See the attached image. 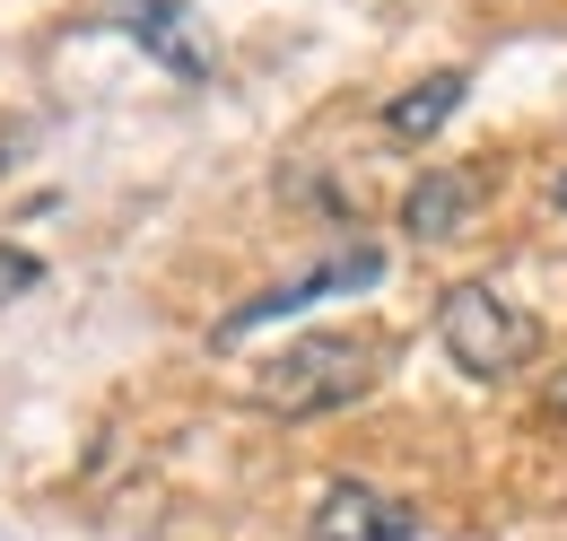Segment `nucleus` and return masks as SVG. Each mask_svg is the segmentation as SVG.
<instances>
[{
    "instance_id": "nucleus-1",
    "label": "nucleus",
    "mask_w": 567,
    "mask_h": 541,
    "mask_svg": "<svg viewBox=\"0 0 567 541\" xmlns=\"http://www.w3.org/2000/svg\"><path fill=\"white\" fill-rule=\"evenodd\" d=\"M375 376H384V340L367 333H306L271 349L262 367H254V410H271V419H323V410H350L375 394Z\"/></svg>"
},
{
    "instance_id": "nucleus-2",
    "label": "nucleus",
    "mask_w": 567,
    "mask_h": 541,
    "mask_svg": "<svg viewBox=\"0 0 567 541\" xmlns=\"http://www.w3.org/2000/svg\"><path fill=\"white\" fill-rule=\"evenodd\" d=\"M436 340H445V358H454L472 385H497V376H515V367L542 358V324H533L515 297H497L489 279H454V288L436 297Z\"/></svg>"
},
{
    "instance_id": "nucleus-3",
    "label": "nucleus",
    "mask_w": 567,
    "mask_h": 541,
    "mask_svg": "<svg viewBox=\"0 0 567 541\" xmlns=\"http://www.w3.org/2000/svg\"><path fill=\"white\" fill-rule=\"evenodd\" d=\"M384 245H341V254H323V263H306L297 279H280V288H262V297H245V306H227L210 324L218 349H236V340H254L262 324H280V315H306V306H323V297H358V288H375L384 279Z\"/></svg>"
},
{
    "instance_id": "nucleus-4",
    "label": "nucleus",
    "mask_w": 567,
    "mask_h": 541,
    "mask_svg": "<svg viewBox=\"0 0 567 541\" xmlns=\"http://www.w3.org/2000/svg\"><path fill=\"white\" fill-rule=\"evenodd\" d=\"M105 27H123L148 62H166L175 79H210V44H202V18L184 0H105L96 9Z\"/></svg>"
},
{
    "instance_id": "nucleus-5",
    "label": "nucleus",
    "mask_w": 567,
    "mask_h": 541,
    "mask_svg": "<svg viewBox=\"0 0 567 541\" xmlns=\"http://www.w3.org/2000/svg\"><path fill=\"white\" fill-rule=\"evenodd\" d=\"M411 533H420V516L367 480H323V498H315V541H411Z\"/></svg>"
},
{
    "instance_id": "nucleus-6",
    "label": "nucleus",
    "mask_w": 567,
    "mask_h": 541,
    "mask_svg": "<svg viewBox=\"0 0 567 541\" xmlns=\"http://www.w3.org/2000/svg\"><path fill=\"white\" fill-rule=\"evenodd\" d=\"M472 210H481V175L472 166H436V175H420L402 193V236L411 245H445V236L472 227Z\"/></svg>"
},
{
    "instance_id": "nucleus-7",
    "label": "nucleus",
    "mask_w": 567,
    "mask_h": 541,
    "mask_svg": "<svg viewBox=\"0 0 567 541\" xmlns=\"http://www.w3.org/2000/svg\"><path fill=\"white\" fill-rule=\"evenodd\" d=\"M463 96H472V70H427V79H411V88L384 105V140H436L454 123Z\"/></svg>"
},
{
    "instance_id": "nucleus-8",
    "label": "nucleus",
    "mask_w": 567,
    "mask_h": 541,
    "mask_svg": "<svg viewBox=\"0 0 567 541\" xmlns=\"http://www.w3.org/2000/svg\"><path fill=\"white\" fill-rule=\"evenodd\" d=\"M35 279H44V263H35L27 245H0V306H9V297H27Z\"/></svg>"
},
{
    "instance_id": "nucleus-9",
    "label": "nucleus",
    "mask_w": 567,
    "mask_h": 541,
    "mask_svg": "<svg viewBox=\"0 0 567 541\" xmlns=\"http://www.w3.org/2000/svg\"><path fill=\"white\" fill-rule=\"evenodd\" d=\"M550 202H559V218H567V175H559V184H550Z\"/></svg>"
}]
</instances>
